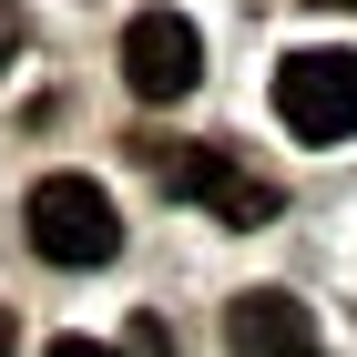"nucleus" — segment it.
<instances>
[{
	"instance_id": "nucleus-1",
	"label": "nucleus",
	"mask_w": 357,
	"mask_h": 357,
	"mask_svg": "<svg viewBox=\"0 0 357 357\" xmlns=\"http://www.w3.org/2000/svg\"><path fill=\"white\" fill-rule=\"evenodd\" d=\"M21 225H31L41 266H112V245H123V215H112V194L92 174H41L21 194Z\"/></svg>"
},
{
	"instance_id": "nucleus-2",
	"label": "nucleus",
	"mask_w": 357,
	"mask_h": 357,
	"mask_svg": "<svg viewBox=\"0 0 357 357\" xmlns=\"http://www.w3.org/2000/svg\"><path fill=\"white\" fill-rule=\"evenodd\" d=\"M143 164H153L164 194L204 204L215 225H275V184H266L255 164H235L225 143H143Z\"/></svg>"
},
{
	"instance_id": "nucleus-4",
	"label": "nucleus",
	"mask_w": 357,
	"mask_h": 357,
	"mask_svg": "<svg viewBox=\"0 0 357 357\" xmlns=\"http://www.w3.org/2000/svg\"><path fill=\"white\" fill-rule=\"evenodd\" d=\"M123 82H133V102H184L204 82V31L184 10H133L123 21Z\"/></svg>"
},
{
	"instance_id": "nucleus-8",
	"label": "nucleus",
	"mask_w": 357,
	"mask_h": 357,
	"mask_svg": "<svg viewBox=\"0 0 357 357\" xmlns=\"http://www.w3.org/2000/svg\"><path fill=\"white\" fill-rule=\"evenodd\" d=\"M0 357H10V317H0Z\"/></svg>"
},
{
	"instance_id": "nucleus-3",
	"label": "nucleus",
	"mask_w": 357,
	"mask_h": 357,
	"mask_svg": "<svg viewBox=\"0 0 357 357\" xmlns=\"http://www.w3.org/2000/svg\"><path fill=\"white\" fill-rule=\"evenodd\" d=\"M275 123L296 143H347L357 133V52H286L275 61Z\"/></svg>"
},
{
	"instance_id": "nucleus-6",
	"label": "nucleus",
	"mask_w": 357,
	"mask_h": 357,
	"mask_svg": "<svg viewBox=\"0 0 357 357\" xmlns=\"http://www.w3.org/2000/svg\"><path fill=\"white\" fill-rule=\"evenodd\" d=\"M10 61H21V10L0 0V72H10Z\"/></svg>"
},
{
	"instance_id": "nucleus-5",
	"label": "nucleus",
	"mask_w": 357,
	"mask_h": 357,
	"mask_svg": "<svg viewBox=\"0 0 357 357\" xmlns=\"http://www.w3.org/2000/svg\"><path fill=\"white\" fill-rule=\"evenodd\" d=\"M225 357H317V317L286 286H245L225 306Z\"/></svg>"
},
{
	"instance_id": "nucleus-7",
	"label": "nucleus",
	"mask_w": 357,
	"mask_h": 357,
	"mask_svg": "<svg viewBox=\"0 0 357 357\" xmlns=\"http://www.w3.org/2000/svg\"><path fill=\"white\" fill-rule=\"evenodd\" d=\"M41 357H123V347H92V337H52Z\"/></svg>"
}]
</instances>
